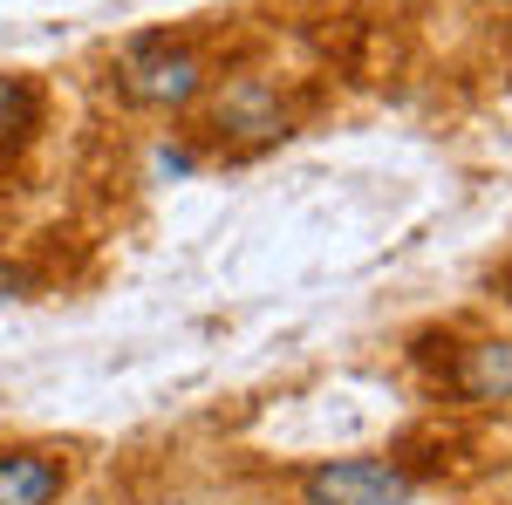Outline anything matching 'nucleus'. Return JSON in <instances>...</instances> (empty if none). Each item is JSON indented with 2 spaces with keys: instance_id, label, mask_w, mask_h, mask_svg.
Listing matches in <instances>:
<instances>
[{
  "instance_id": "nucleus-9",
  "label": "nucleus",
  "mask_w": 512,
  "mask_h": 505,
  "mask_svg": "<svg viewBox=\"0 0 512 505\" xmlns=\"http://www.w3.org/2000/svg\"><path fill=\"white\" fill-rule=\"evenodd\" d=\"M301 7H376V0H301Z\"/></svg>"
},
{
  "instance_id": "nucleus-2",
  "label": "nucleus",
  "mask_w": 512,
  "mask_h": 505,
  "mask_svg": "<svg viewBox=\"0 0 512 505\" xmlns=\"http://www.w3.org/2000/svg\"><path fill=\"white\" fill-rule=\"evenodd\" d=\"M321 110H328V82L321 76L280 69V62H267V48H246L233 69L205 89V103L178 123V137L198 164H253V157L294 144Z\"/></svg>"
},
{
  "instance_id": "nucleus-7",
  "label": "nucleus",
  "mask_w": 512,
  "mask_h": 505,
  "mask_svg": "<svg viewBox=\"0 0 512 505\" xmlns=\"http://www.w3.org/2000/svg\"><path fill=\"white\" fill-rule=\"evenodd\" d=\"M130 505H205L198 492H185V485H151V492H137Z\"/></svg>"
},
{
  "instance_id": "nucleus-8",
  "label": "nucleus",
  "mask_w": 512,
  "mask_h": 505,
  "mask_svg": "<svg viewBox=\"0 0 512 505\" xmlns=\"http://www.w3.org/2000/svg\"><path fill=\"white\" fill-rule=\"evenodd\" d=\"M492 294L512 308V239H506V253H499V267H492Z\"/></svg>"
},
{
  "instance_id": "nucleus-3",
  "label": "nucleus",
  "mask_w": 512,
  "mask_h": 505,
  "mask_svg": "<svg viewBox=\"0 0 512 505\" xmlns=\"http://www.w3.org/2000/svg\"><path fill=\"white\" fill-rule=\"evenodd\" d=\"M410 362L424 369L431 396L451 403V410H472V417L512 410V335L506 328L451 321L437 335H417L410 342Z\"/></svg>"
},
{
  "instance_id": "nucleus-6",
  "label": "nucleus",
  "mask_w": 512,
  "mask_h": 505,
  "mask_svg": "<svg viewBox=\"0 0 512 505\" xmlns=\"http://www.w3.org/2000/svg\"><path fill=\"white\" fill-rule=\"evenodd\" d=\"M48 137H55V82L41 69L0 62V192L35 171Z\"/></svg>"
},
{
  "instance_id": "nucleus-4",
  "label": "nucleus",
  "mask_w": 512,
  "mask_h": 505,
  "mask_svg": "<svg viewBox=\"0 0 512 505\" xmlns=\"http://www.w3.org/2000/svg\"><path fill=\"white\" fill-rule=\"evenodd\" d=\"M437 485V465L424 451H342L308 458L287 471V505H417Z\"/></svg>"
},
{
  "instance_id": "nucleus-1",
  "label": "nucleus",
  "mask_w": 512,
  "mask_h": 505,
  "mask_svg": "<svg viewBox=\"0 0 512 505\" xmlns=\"http://www.w3.org/2000/svg\"><path fill=\"white\" fill-rule=\"evenodd\" d=\"M260 41L239 28V14H185V21H151L130 28L96 55V89L117 117L185 123L205 103V89L233 69Z\"/></svg>"
},
{
  "instance_id": "nucleus-5",
  "label": "nucleus",
  "mask_w": 512,
  "mask_h": 505,
  "mask_svg": "<svg viewBox=\"0 0 512 505\" xmlns=\"http://www.w3.org/2000/svg\"><path fill=\"white\" fill-rule=\"evenodd\" d=\"M76 437H35V430H0V505H69L82 485Z\"/></svg>"
},
{
  "instance_id": "nucleus-11",
  "label": "nucleus",
  "mask_w": 512,
  "mask_h": 505,
  "mask_svg": "<svg viewBox=\"0 0 512 505\" xmlns=\"http://www.w3.org/2000/svg\"><path fill=\"white\" fill-rule=\"evenodd\" d=\"M0 219H7V192H0Z\"/></svg>"
},
{
  "instance_id": "nucleus-10",
  "label": "nucleus",
  "mask_w": 512,
  "mask_h": 505,
  "mask_svg": "<svg viewBox=\"0 0 512 505\" xmlns=\"http://www.w3.org/2000/svg\"><path fill=\"white\" fill-rule=\"evenodd\" d=\"M499 48H506V69H512V21H506V41H499Z\"/></svg>"
}]
</instances>
